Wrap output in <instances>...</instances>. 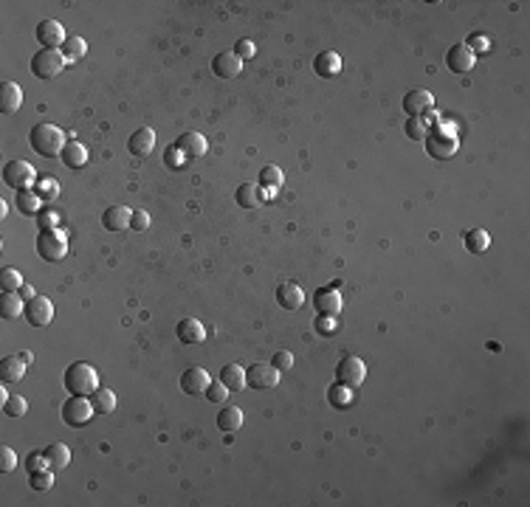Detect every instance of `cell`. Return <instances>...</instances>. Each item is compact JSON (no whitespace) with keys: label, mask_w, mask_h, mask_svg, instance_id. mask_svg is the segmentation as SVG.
Here are the masks:
<instances>
[{"label":"cell","mask_w":530,"mask_h":507,"mask_svg":"<svg viewBox=\"0 0 530 507\" xmlns=\"http://www.w3.org/2000/svg\"><path fill=\"white\" fill-rule=\"evenodd\" d=\"M29 144L37 155L43 158H60L62 150H65V132L57 127V124H48V121H40L32 127L29 132Z\"/></svg>","instance_id":"obj_1"},{"label":"cell","mask_w":530,"mask_h":507,"mask_svg":"<svg viewBox=\"0 0 530 507\" xmlns=\"http://www.w3.org/2000/svg\"><path fill=\"white\" fill-rule=\"evenodd\" d=\"M62 386L71 392V394H85L91 397L96 389H99V375L96 369L85 361H73L65 372H62Z\"/></svg>","instance_id":"obj_2"},{"label":"cell","mask_w":530,"mask_h":507,"mask_svg":"<svg viewBox=\"0 0 530 507\" xmlns=\"http://www.w3.org/2000/svg\"><path fill=\"white\" fill-rule=\"evenodd\" d=\"M423 144H426V152L435 158V161H446V158H452L460 147L457 136H454V130L452 127H446V124H437L426 132V139H423Z\"/></svg>","instance_id":"obj_3"},{"label":"cell","mask_w":530,"mask_h":507,"mask_svg":"<svg viewBox=\"0 0 530 507\" xmlns=\"http://www.w3.org/2000/svg\"><path fill=\"white\" fill-rule=\"evenodd\" d=\"M37 254L45 262H62L68 257V234L57 228H43L37 234Z\"/></svg>","instance_id":"obj_4"},{"label":"cell","mask_w":530,"mask_h":507,"mask_svg":"<svg viewBox=\"0 0 530 507\" xmlns=\"http://www.w3.org/2000/svg\"><path fill=\"white\" fill-rule=\"evenodd\" d=\"M65 65H68V60L60 48H43L32 57V73L37 79H54L65 71Z\"/></svg>","instance_id":"obj_5"},{"label":"cell","mask_w":530,"mask_h":507,"mask_svg":"<svg viewBox=\"0 0 530 507\" xmlns=\"http://www.w3.org/2000/svg\"><path fill=\"white\" fill-rule=\"evenodd\" d=\"M37 172H34V167L29 164V161H9L6 167H3V183L6 186H12L14 192H25V189H34V183H37Z\"/></svg>","instance_id":"obj_6"},{"label":"cell","mask_w":530,"mask_h":507,"mask_svg":"<svg viewBox=\"0 0 530 507\" xmlns=\"http://www.w3.org/2000/svg\"><path fill=\"white\" fill-rule=\"evenodd\" d=\"M93 403H91V397L85 394H71L65 403H62V420L68 425H73V429H82V425H88L93 420Z\"/></svg>","instance_id":"obj_7"},{"label":"cell","mask_w":530,"mask_h":507,"mask_svg":"<svg viewBox=\"0 0 530 507\" xmlns=\"http://www.w3.org/2000/svg\"><path fill=\"white\" fill-rule=\"evenodd\" d=\"M364 378H367V366L358 355H344L338 361V366H336V381L338 384H344L347 389H358L364 384Z\"/></svg>","instance_id":"obj_8"},{"label":"cell","mask_w":530,"mask_h":507,"mask_svg":"<svg viewBox=\"0 0 530 507\" xmlns=\"http://www.w3.org/2000/svg\"><path fill=\"white\" fill-rule=\"evenodd\" d=\"M279 384V369L268 364H251L246 369V386L249 389H257V392H265V389H277Z\"/></svg>","instance_id":"obj_9"},{"label":"cell","mask_w":530,"mask_h":507,"mask_svg":"<svg viewBox=\"0 0 530 507\" xmlns=\"http://www.w3.org/2000/svg\"><path fill=\"white\" fill-rule=\"evenodd\" d=\"M23 316L32 327H45V325H51V318H54V305H51L48 296H34V299L25 302Z\"/></svg>","instance_id":"obj_10"},{"label":"cell","mask_w":530,"mask_h":507,"mask_svg":"<svg viewBox=\"0 0 530 507\" xmlns=\"http://www.w3.org/2000/svg\"><path fill=\"white\" fill-rule=\"evenodd\" d=\"M476 57H474V51L465 45V43H457L448 48V54H446V68L452 71V73H471Z\"/></svg>","instance_id":"obj_11"},{"label":"cell","mask_w":530,"mask_h":507,"mask_svg":"<svg viewBox=\"0 0 530 507\" xmlns=\"http://www.w3.org/2000/svg\"><path fill=\"white\" fill-rule=\"evenodd\" d=\"M313 307L319 310L322 316H338L341 307H344V299H341V293L338 287H322V290H316L313 293Z\"/></svg>","instance_id":"obj_12"},{"label":"cell","mask_w":530,"mask_h":507,"mask_svg":"<svg viewBox=\"0 0 530 507\" xmlns=\"http://www.w3.org/2000/svg\"><path fill=\"white\" fill-rule=\"evenodd\" d=\"M432 108H435V96L429 91H423V88H415V91H409L404 96V110L412 119H420L423 113H429Z\"/></svg>","instance_id":"obj_13"},{"label":"cell","mask_w":530,"mask_h":507,"mask_svg":"<svg viewBox=\"0 0 530 507\" xmlns=\"http://www.w3.org/2000/svg\"><path fill=\"white\" fill-rule=\"evenodd\" d=\"M65 40H68V34H65V29H62V23H57V20H43V23L37 25V43H40L43 48H62Z\"/></svg>","instance_id":"obj_14"},{"label":"cell","mask_w":530,"mask_h":507,"mask_svg":"<svg viewBox=\"0 0 530 507\" xmlns=\"http://www.w3.org/2000/svg\"><path fill=\"white\" fill-rule=\"evenodd\" d=\"M127 150H130V155H136V158L152 155V150H155V130H152V127H139V130L130 136Z\"/></svg>","instance_id":"obj_15"},{"label":"cell","mask_w":530,"mask_h":507,"mask_svg":"<svg viewBox=\"0 0 530 507\" xmlns=\"http://www.w3.org/2000/svg\"><path fill=\"white\" fill-rule=\"evenodd\" d=\"M175 147L183 152L192 161V158H200V155H206V150H209V144H206V139L200 136V132H195V130H187V132H181V136L175 139Z\"/></svg>","instance_id":"obj_16"},{"label":"cell","mask_w":530,"mask_h":507,"mask_svg":"<svg viewBox=\"0 0 530 507\" xmlns=\"http://www.w3.org/2000/svg\"><path fill=\"white\" fill-rule=\"evenodd\" d=\"M209 384H211V378H209V372L203 366H189L181 375V389L187 394H203Z\"/></svg>","instance_id":"obj_17"},{"label":"cell","mask_w":530,"mask_h":507,"mask_svg":"<svg viewBox=\"0 0 530 507\" xmlns=\"http://www.w3.org/2000/svg\"><path fill=\"white\" fill-rule=\"evenodd\" d=\"M211 71H215L220 79H234L243 71V60L234 54V51H220V54L211 60Z\"/></svg>","instance_id":"obj_18"},{"label":"cell","mask_w":530,"mask_h":507,"mask_svg":"<svg viewBox=\"0 0 530 507\" xmlns=\"http://www.w3.org/2000/svg\"><path fill=\"white\" fill-rule=\"evenodd\" d=\"M277 305H279L282 310H299V307L305 305L302 287H299L297 282H282V285L277 287Z\"/></svg>","instance_id":"obj_19"},{"label":"cell","mask_w":530,"mask_h":507,"mask_svg":"<svg viewBox=\"0 0 530 507\" xmlns=\"http://www.w3.org/2000/svg\"><path fill=\"white\" fill-rule=\"evenodd\" d=\"M130 217H132V211L127 206H111L102 215V226L108 231H127L130 228Z\"/></svg>","instance_id":"obj_20"},{"label":"cell","mask_w":530,"mask_h":507,"mask_svg":"<svg viewBox=\"0 0 530 507\" xmlns=\"http://www.w3.org/2000/svg\"><path fill=\"white\" fill-rule=\"evenodd\" d=\"M25 366H29V364H25L20 355L0 358V381H3V384H17V381H23Z\"/></svg>","instance_id":"obj_21"},{"label":"cell","mask_w":530,"mask_h":507,"mask_svg":"<svg viewBox=\"0 0 530 507\" xmlns=\"http://www.w3.org/2000/svg\"><path fill=\"white\" fill-rule=\"evenodd\" d=\"M175 335H178L181 344H203L206 330H203V325L198 322V318H183V322H178V327H175Z\"/></svg>","instance_id":"obj_22"},{"label":"cell","mask_w":530,"mask_h":507,"mask_svg":"<svg viewBox=\"0 0 530 507\" xmlns=\"http://www.w3.org/2000/svg\"><path fill=\"white\" fill-rule=\"evenodd\" d=\"M23 104V88L17 82L0 85V113H17Z\"/></svg>","instance_id":"obj_23"},{"label":"cell","mask_w":530,"mask_h":507,"mask_svg":"<svg viewBox=\"0 0 530 507\" xmlns=\"http://www.w3.org/2000/svg\"><path fill=\"white\" fill-rule=\"evenodd\" d=\"M313 71L322 79H333L336 73H341V57L336 51H322V54L313 60Z\"/></svg>","instance_id":"obj_24"},{"label":"cell","mask_w":530,"mask_h":507,"mask_svg":"<svg viewBox=\"0 0 530 507\" xmlns=\"http://www.w3.org/2000/svg\"><path fill=\"white\" fill-rule=\"evenodd\" d=\"M229 392H243L246 386V369L240 364H229L220 369V378H218Z\"/></svg>","instance_id":"obj_25"},{"label":"cell","mask_w":530,"mask_h":507,"mask_svg":"<svg viewBox=\"0 0 530 507\" xmlns=\"http://www.w3.org/2000/svg\"><path fill=\"white\" fill-rule=\"evenodd\" d=\"M60 158H62V164H65V167H71V169H82V167L88 164V150H85V144H79V141H68Z\"/></svg>","instance_id":"obj_26"},{"label":"cell","mask_w":530,"mask_h":507,"mask_svg":"<svg viewBox=\"0 0 530 507\" xmlns=\"http://www.w3.org/2000/svg\"><path fill=\"white\" fill-rule=\"evenodd\" d=\"M218 429L226 434H234L237 429H243V409L237 406H223L218 414Z\"/></svg>","instance_id":"obj_27"},{"label":"cell","mask_w":530,"mask_h":507,"mask_svg":"<svg viewBox=\"0 0 530 507\" xmlns=\"http://www.w3.org/2000/svg\"><path fill=\"white\" fill-rule=\"evenodd\" d=\"M43 453H45L51 471H62V468H68V462H71V451H68V445H62V443H51L48 448H43Z\"/></svg>","instance_id":"obj_28"},{"label":"cell","mask_w":530,"mask_h":507,"mask_svg":"<svg viewBox=\"0 0 530 507\" xmlns=\"http://www.w3.org/2000/svg\"><path fill=\"white\" fill-rule=\"evenodd\" d=\"M463 243H465L468 254H485L491 248V234L485 228H471V231H465Z\"/></svg>","instance_id":"obj_29"},{"label":"cell","mask_w":530,"mask_h":507,"mask_svg":"<svg viewBox=\"0 0 530 507\" xmlns=\"http://www.w3.org/2000/svg\"><path fill=\"white\" fill-rule=\"evenodd\" d=\"M14 206L23 211L25 217H40V211H43V200L34 195V189L17 192V200H14Z\"/></svg>","instance_id":"obj_30"},{"label":"cell","mask_w":530,"mask_h":507,"mask_svg":"<svg viewBox=\"0 0 530 507\" xmlns=\"http://www.w3.org/2000/svg\"><path fill=\"white\" fill-rule=\"evenodd\" d=\"M34 195H37L43 203L57 200V198H60V180L51 178V175H40L37 183H34Z\"/></svg>","instance_id":"obj_31"},{"label":"cell","mask_w":530,"mask_h":507,"mask_svg":"<svg viewBox=\"0 0 530 507\" xmlns=\"http://www.w3.org/2000/svg\"><path fill=\"white\" fill-rule=\"evenodd\" d=\"M91 403H93L96 414H111V412H116V394H113V389H96L91 394Z\"/></svg>","instance_id":"obj_32"},{"label":"cell","mask_w":530,"mask_h":507,"mask_svg":"<svg viewBox=\"0 0 530 507\" xmlns=\"http://www.w3.org/2000/svg\"><path fill=\"white\" fill-rule=\"evenodd\" d=\"M23 310H25V302L20 299V293H3L0 296V316L3 318H17L23 316Z\"/></svg>","instance_id":"obj_33"},{"label":"cell","mask_w":530,"mask_h":507,"mask_svg":"<svg viewBox=\"0 0 530 507\" xmlns=\"http://www.w3.org/2000/svg\"><path fill=\"white\" fill-rule=\"evenodd\" d=\"M234 200L240 203L243 209H257L260 200H262V192H260V186H254V183H243L240 189L234 192Z\"/></svg>","instance_id":"obj_34"},{"label":"cell","mask_w":530,"mask_h":507,"mask_svg":"<svg viewBox=\"0 0 530 507\" xmlns=\"http://www.w3.org/2000/svg\"><path fill=\"white\" fill-rule=\"evenodd\" d=\"M62 54H65V60L68 62H76V60H82L85 57V51H88V43L82 40V37H68L65 43H62Z\"/></svg>","instance_id":"obj_35"},{"label":"cell","mask_w":530,"mask_h":507,"mask_svg":"<svg viewBox=\"0 0 530 507\" xmlns=\"http://www.w3.org/2000/svg\"><path fill=\"white\" fill-rule=\"evenodd\" d=\"M23 285H25L23 274L17 268H3V271H0V290H3V293H17Z\"/></svg>","instance_id":"obj_36"},{"label":"cell","mask_w":530,"mask_h":507,"mask_svg":"<svg viewBox=\"0 0 530 507\" xmlns=\"http://www.w3.org/2000/svg\"><path fill=\"white\" fill-rule=\"evenodd\" d=\"M260 186H265L268 192H277L279 186H282V169L274 167V164L262 167V172H260Z\"/></svg>","instance_id":"obj_37"},{"label":"cell","mask_w":530,"mask_h":507,"mask_svg":"<svg viewBox=\"0 0 530 507\" xmlns=\"http://www.w3.org/2000/svg\"><path fill=\"white\" fill-rule=\"evenodd\" d=\"M29 485H32V491H48L51 485H54V471L43 468V471L29 473Z\"/></svg>","instance_id":"obj_38"},{"label":"cell","mask_w":530,"mask_h":507,"mask_svg":"<svg viewBox=\"0 0 530 507\" xmlns=\"http://www.w3.org/2000/svg\"><path fill=\"white\" fill-rule=\"evenodd\" d=\"M25 412H29V403H25V397L9 394V400L3 403V414H6V417H23Z\"/></svg>","instance_id":"obj_39"},{"label":"cell","mask_w":530,"mask_h":507,"mask_svg":"<svg viewBox=\"0 0 530 507\" xmlns=\"http://www.w3.org/2000/svg\"><path fill=\"white\" fill-rule=\"evenodd\" d=\"M206 400H209V403H215V406H223L226 403V397H229V389L220 384V381H215V384H209L206 386Z\"/></svg>","instance_id":"obj_40"},{"label":"cell","mask_w":530,"mask_h":507,"mask_svg":"<svg viewBox=\"0 0 530 507\" xmlns=\"http://www.w3.org/2000/svg\"><path fill=\"white\" fill-rule=\"evenodd\" d=\"M187 161H189V158L183 155L175 144H172V147H167V152H164V164H167L170 169H183V167H187Z\"/></svg>","instance_id":"obj_41"},{"label":"cell","mask_w":530,"mask_h":507,"mask_svg":"<svg viewBox=\"0 0 530 507\" xmlns=\"http://www.w3.org/2000/svg\"><path fill=\"white\" fill-rule=\"evenodd\" d=\"M17 468V451L9 445H0V473H12Z\"/></svg>","instance_id":"obj_42"},{"label":"cell","mask_w":530,"mask_h":507,"mask_svg":"<svg viewBox=\"0 0 530 507\" xmlns=\"http://www.w3.org/2000/svg\"><path fill=\"white\" fill-rule=\"evenodd\" d=\"M404 130H406V136H409L412 141H423V139H426V132H429V127L423 124V119H409Z\"/></svg>","instance_id":"obj_43"},{"label":"cell","mask_w":530,"mask_h":507,"mask_svg":"<svg viewBox=\"0 0 530 507\" xmlns=\"http://www.w3.org/2000/svg\"><path fill=\"white\" fill-rule=\"evenodd\" d=\"M465 45L474 51V57H476V54H488V51H491V40H488L485 34H471V37L465 40Z\"/></svg>","instance_id":"obj_44"},{"label":"cell","mask_w":530,"mask_h":507,"mask_svg":"<svg viewBox=\"0 0 530 507\" xmlns=\"http://www.w3.org/2000/svg\"><path fill=\"white\" fill-rule=\"evenodd\" d=\"M150 228V215L144 209H132V217H130V231H147Z\"/></svg>","instance_id":"obj_45"},{"label":"cell","mask_w":530,"mask_h":507,"mask_svg":"<svg viewBox=\"0 0 530 507\" xmlns=\"http://www.w3.org/2000/svg\"><path fill=\"white\" fill-rule=\"evenodd\" d=\"M43 468H48V460H45L43 451H34V453H29V457H25V471H29V473L43 471Z\"/></svg>","instance_id":"obj_46"},{"label":"cell","mask_w":530,"mask_h":507,"mask_svg":"<svg viewBox=\"0 0 530 507\" xmlns=\"http://www.w3.org/2000/svg\"><path fill=\"white\" fill-rule=\"evenodd\" d=\"M37 223H40V231H43V228H57V223H60V211H54V209H43V211H40V217H37Z\"/></svg>","instance_id":"obj_47"},{"label":"cell","mask_w":530,"mask_h":507,"mask_svg":"<svg viewBox=\"0 0 530 507\" xmlns=\"http://www.w3.org/2000/svg\"><path fill=\"white\" fill-rule=\"evenodd\" d=\"M336 327H338L336 316H322V313H319V318H316V330H319L322 335H330V333H336Z\"/></svg>","instance_id":"obj_48"},{"label":"cell","mask_w":530,"mask_h":507,"mask_svg":"<svg viewBox=\"0 0 530 507\" xmlns=\"http://www.w3.org/2000/svg\"><path fill=\"white\" fill-rule=\"evenodd\" d=\"M234 54L240 57V60H251V57L257 54V45H254L251 40H237V45H234Z\"/></svg>","instance_id":"obj_49"},{"label":"cell","mask_w":530,"mask_h":507,"mask_svg":"<svg viewBox=\"0 0 530 507\" xmlns=\"http://www.w3.org/2000/svg\"><path fill=\"white\" fill-rule=\"evenodd\" d=\"M350 392L353 389H347L344 384H336V386H330V400H333V403H338V406H344L350 400Z\"/></svg>","instance_id":"obj_50"},{"label":"cell","mask_w":530,"mask_h":507,"mask_svg":"<svg viewBox=\"0 0 530 507\" xmlns=\"http://www.w3.org/2000/svg\"><path fill=\"white\" fill-rule=\"evenodd\" d=\"M271 366H277L279 372H282V369H290V366H294V355H290L288 350H279V353H274Z\"/></svg>","instance_id":"obj_51"},{"label":"cell","mask_w":530,"mask_h":507,"mask_svg":"<svg viewBox=\"0 0 530 507\" xmlns=\"http://www.w3.org/2000/svg\"><path fill=\"white\" fill-rule=\"evenodd\" d=\"M17 293H20V299H23V302H29V299H34V296H37V293H34V287H32V285H23V287H20Z\"/></svg>","instance_id":"obj_52"},{"label":"cell","mask_w":530,"mask_h":507,"mask_svg":"<svg viewBox=\"0 0 530 507\" xmlns=\"http://www.w3.org/2000/svg\"><path fill=\"white\" fill-rule=\"evenodd\" d=\"M6 215H9V203L0 200V217H6Z\"/></svg>","instance_id":"obj_53"},{"label":"cell","mask_w":530,"mask_h":507,"mask_svg":"<svg viewBox=\"0 0 530 507\" xmlns=\"http://www.w3.org/2000/svg\"><path fill=\"white\" fill-rule=\"evenodd\" d=\"M20 358H23L25 364H32V361H34V355H32V353H20Z\"/></svg>","instance_id":"obj_54"}]
</instances>
